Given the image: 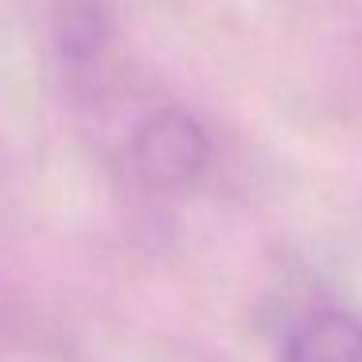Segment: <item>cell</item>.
Masks as SVG:
<instances>
[{"label": "cell", "mask_w": 362, "mask_h": 362, "mask_svg": "<svg viewBox=\"0 0 362 362\" xmlns=\"http://www.w3.org/2000/svg\"><path fill=\"white\" fill-rule=\"evenodd\" d=\"M206 160L211 144L203 125L183 110L152 113L133 136V164L152 187H183L203 172Z\"/></svg>", "instance_id": "obj_1"}, {"label": "cell", "mask_w": 362, "mask_h": 362, "mask_svg": "<svg viewBox=\"0 0 362 362\" xmlns=\"http://www.w3.org/2000/svg\"><path fill=\"white\" fill-rule=\"evenodd\" d=\"M284 362H362V320L351 312H320L296 327Z\"/></svg>", "instance_id": "obj_2"}]
</instances>
